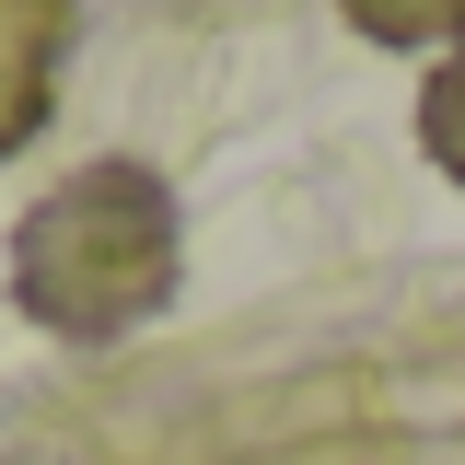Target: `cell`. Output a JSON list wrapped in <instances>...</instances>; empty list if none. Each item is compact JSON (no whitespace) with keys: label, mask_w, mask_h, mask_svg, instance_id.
<instances>
[{"label":"cell","mask_w":465,"mask_h":465,"mask_svg":"<svg viewBox=\"0 0 465 465\" xmlns=\"http://www.w3.org/2000/svg\"><path fill=\"white\" fill-rule=\"evenodd\" d=\"M174 291V198L140 163H94L47 186L12 232V302L47 338H128Z\"/></svg>","instance_id":"obj_1"},{"label":"cell","mask_w":465,"mask_h":465,"mask_svg":"<svg viewBox=\"0 0 465 465\" xmlns=\"http://www.w3.org/2000/svg\"><path fill=\"white\" fill-rule=\"evenodd\" d=\"M58 47H70V0H0V163L47 128Z\"/></svg>","instance_id":"obj_2"},{"label":"cell","mask_w":465,"mask_h":465,"mask_svg":"<svg viewBox=\"0 0 465 465\" xmlns=\"http://www.w3.org/2000/svg\"><path fill=\"white\" fill-rule=\"evenodd\" d=\"M372 47H465V0H338Z\"/></svg>","instance_id":"obj_3"},{"label":"cell","mask_w":465,"mask_h":465,"mask_svg":"<svg viewBox=\"0 0 465 465\" xmlns=\"http://www.w3.org/2000/svg\"><path fill=\"white\" fill-rule=\"evenodd\" d=\"M419 140H430V163L465 174V47L430 70V94H419Z\"/></svg>","instance_id":"obj_4"}]
</instances>
